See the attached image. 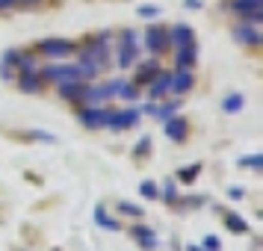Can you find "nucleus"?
<instances>
[{"mask_svg": "<svg viewBox=\"0 0 263 251\" xmlns=\"http://www.w3.org/2000/svg\"><path fill=\"white\" fill-rule=\"evenodd\" d=\"M195 171H198V166L183 168V171H180V180H195Z\"/></svg>", "mask_w": 263, "mask_h": 251, "instance_id": "nucleus-20", "label": "nucleus"}, {"mask_svg": "<svg viewBox=\"0 0 263 251\" xmlns=\"http://www.w3.org/2000/svg\"><path fill=\"white\" fill-rule=\"evenodd\" d=\"M136 112L133 109H124V112H112V119H109V127H116V130H124V127H130V124H136Z\"/></svg>", "mask_w": 263, "mask_h": 251, "instance_id": "nucleus-8", "label": "nucleus"}, {"mask_svg": "<svg viewBox=\"0 0 263 251\" xmlns=\"http://www.w3.org/2000/svg\"><path fill=\"white\" fill-rule=\"evenodd\" d=\"M145 48L151 50V53H163L168 48V30L163 27H151L148 33H145Z\"/></svg>", "mask_w": 263, "mask_h": 251, "instance_id": "nucleus-3", "label": "nucleus"}, {"mask_svg": "<svg viewBox=\"0 0 263 251\" xmlns=\"http://www.w3.org/2000/svg\"><path fill=\"white\" fill-rule=\"evenodd\" d=\"M27 3H33V0H27Z\"/></svg>", "mask_w": 263, "mask_h": 251, "instance_id": "nucleus-26", "label": "nucleus"}, {"mask_svg": "<svg viewBox=\"0 0 263 251\" xmlns=\"http://www.w3.org/2000/svg\"><path fill=\"white\" fill-rule=\"evenodd\" d=\"M239 107H242V98H239V95H231V98L225 101V109H228V112H237Z\"/></svg>", "mask_w": 263, "mask_h": 251, "instance_id": "nucleus-18", "label": "nucleus"}, {"mask_svg": "<svg viewBox=\"0 0 263 251\" xmlns=\"http://www.w3.org/2000/svg\"><path fill=\"white\" fill-rule=\"evenodd\" d=\"M166 136L175 139V142H183V139H186V121L183 119H168L166 121Z\"/></svg>", "mask_w": 263, "mask_h": 251, "instance_id": "nucleus-7", "label": "nucleus"}, {"mask_svg": "<svg viewBox=\"0 0 263 251\" xmlns=\"http://www.w3.org/2000/svg\"><path fill=\"white\" fill-rule=\"evenodd\" d=\"M39 48H42V53H48V56H71L74 53V45L65 42V38H45Z\"/></svg>", "mask_w": 263, "mask_h": 251, "instance_id": "nucleus-4", "label": "nucleus"}, {"mask_svg": "<svg viewBox=\"0 0 263 251\" xmlns=\"http://www.w3.org/2000/svg\"><path fill=\"white\" fill-rule=\"evenodd\" d=\"M121 213H127V216H139L142 210H139V207H133V204H121Z\"/></svg>", "mask_w": 263, "mask_h": 251, "instance_id": "nucleus-21", "label": "nucleus"}, {"mask_svg": "<svg viewBox=\"0 0 263 251\" xmlns=\"http://www.w3.org/2000/svg\"><path fill=\"white\" fill-rule=\"evenodd\" d=\"M237 42H242V45H260V33H257V27L254 24L237 27Z\"/></svg>", "mask_w": 263, "mask_h": 251, "instance_id": "nucleus-10", "label": "nucleus"}, {"mask_svg": "<svg viewBox=\"0 0 263 251\" xmlns=\"http://www.w3.org/2000/svg\"><path fill=\"white\" fill-rule=\"evenodd\" d=\"M139 192H142V195H148V198H157V186H154V183H142V186H139Z\"/></svg>", "mask_w": 263, "mask_h": 251, "instance_id": "nucleus-19", "label": "nucleus"}, {"mask_svg": "<svg viewBox=\"0 0 263 251\" xmlns=\"http://www.w3.org/2000/svg\"><path fill=\"white\" fill-rule=\"evenodd\" d=\"M168 89H175V92H186V89H192V74L186 71V68H180L175 77H172V86Z\"/></svg>", "mask_w": 263, "mask_h": 251, "instance_id": "nucleus-11", "label": "nucleus"}, {"mask_svg": "<svg viewBox=\"0 0 263 251\" xmlns=\"http://www.w3.org/2000/svg\"><path fill=\"white\" fill-rule=\"evenodd\" d=\"M133 60H136V36H133L130 30H124L121 33V45H119V65L127 68Z\"/></svg>", "mask_w": 263, "mask_h": 251, "instance_id": "nucleus-2", "label": "nucleus"}, {"mask_svg": "<svg viewBox=\"0 0 263 251\" xmlns=\"http://www.w3.org/2000/svg\"><path fill=\"white\" fill-rule=\"evenodd\" d=\"M168 38H172L178 48H190V45H195V42H192V30H190V27H183V24L175 27V30L168 33Z\"/></svg>", "mask_w": 263, "mask_h": 251, "instance_id": "nucleus-9", "label": "nucleus"}, {"mask_svg": "<svg viewBox=\"0 0 263 251\" xmlns=\"http://www.w3.org/2000/svg\"><path fill=\"white\" fill-rule=\"evenodd\" d=\"M139 15H142V18H154V15H157V6H142V9H139Z\"/></svg>", "mask_w": 263, "mask_h": 251, "instance_id": "nucleus-22", "label": "nucleus"}, {"mask_svg": "<svg viewBox=\"0 0 263 251\" xmlns=\"http://www.w3.org/2000/svg\"><path fill=\"white\" fill-rule=\"evenodd\" d=\"M133 237L139 239V245H142V248H157V237L148 230V227L136 225V227H133Z\"/></svg>", "mask_w": 263, "mask_h": 251, "instance_id": "nucleus-12", "label": "nucleus"}, {"mask_svg": "<svg viewBox=\"0 0 263 251\" xmlns=\"http://www.w3.org/2000/svg\"><path fill=\"white\" fill-rule=\"evenodd\" d=\"M80 77H83L80 65H48L45 68V80H53V83H74Z\"/></svg>", "mask_w": 263, "mask_h": 251, "instance_id": "nucleus-1", "label": "nucleus"}, {"mask_svg": "<svg viewBox=\"0 0 263 251\" xmlns=\"http://www.w3.org/2000/svg\"><path fill=\"white\" fill-rule=\"evenodd\" d=\"M21 89H24V92H39L42 83H39L36 74H24V77H21Z\"/></svg>", "mask_w": 263, "mask_h": 251, "instance_id": "nucleus-16", "label": "nucleus"}, {"mask_svg": "<svg viewBox=\"0 0 263 251\" xmlns=\"http://www.w3.org/2000/svg\"><path fill=\"white\" fill-rule=\"evenodd\" d=\"M207 251H219V239H213V237L207 239Z\"/></svg>", "mask_w": 263, "mask_h": 251, "instance_id": "nucleus-23", "label": "nucleus"}, {"mask_svg": "<svg viewBox=\"0 0 263 251\" xmlns=\"http://www.w3.org/2000/svg\"><path fill=\"white\" fill-rule=\"evenodd\" d=\"M234 9H237L239 15H246V18H251V21H260V0H234Z\"/></svg>", "mask_w": 263, "mask_h": 251, "instance_id": "nucleus-6", "label": "nucleus"}, {"mask_svg": "<svg viewBox=\"0 0 263 251\" xmlns=\"http://www.w3.org/2000/svg\"><path fill=\"white\" fill-rule=\"evenodd\" d=\"M12 3H15V0H0V9H9Z\"/></svg>", "mask_w": 263, "mask_h": 251, "instance_id": "nucleus-25", "label": "nucleus"}, {"mask_svg": "<svg viewBox=\"0 0 263 251\" xmlns=\"http://www.w3.org/2000/svg\"><path fill=\"white\" fill-rule=\"evenodd\" d=\"M192 62H195V45H190V48H178V68H190Z\"/></svg>", "mask_w": 263, "mask_h": 251, "instance_id": "nucleus-13", "label": "nucleus"}, {"mask_svg": "<svg viewBox=\"0 0 263 251\" xmlns=\"http://www.w3.org/2000/svg\"><path fill=\"white\" fill-rule=\"evenodd\" d=\"M166 201H175V186H166Z\"/></svg>", "mask_w": 263, "mask_h": 251, "instance_id": "nucleus-24", "label": "nucleus"}, {"mask_svg": "<svg viewBox=\"0 0 263 251\" xmlns=\"http://www.w3.org/2000/svg\"><path fill=\"white\" fill-rule=\"evenodd\" d=\"M109 119H112V109L89 107L83 112V124H86V127H109Z\"/></svg>", "mask_w": 263, "mask_h": 251, "instance_id": "nucleus-5", "label": "nucleus"}, {"mask_svg": "<svg viewBox=\"0 0 263 251\" xmlns=\"http://www.w3.org/2000/svg\"><path fill=\"white\" fill-rule=\"evenodd\" d=\"M157 74H160L157 62H148V65H142V68H139V77H136V83H151V77H157Z\"/></svg>", "mask_w": 263, "mask_h": 251, "instance_id": "nucleus-15", "label": "nucleus"}, {"mask_svg": "<svg viewBox=\"0 0 263 251\" xmlns=\"http://www.w3.org/2000/svg\"><path fill=\"white\" fill-rule=\"evenodd\" d=\"M154 80H157V83L151 86V95L157 98V95H163V92H166L168 86H172V74H157Z\"/></svg>", "mask_w": 263, "mask_h": 251, "instance_id": "nucleus-14", "label": "nucleus"}, {"mask_svg": "<svg viewBox=\"0 0 263 251\" xmlns=\"http://www.w3.org/2000/svg\"><path fill=\"white\" fill-rule=\"evenodd\" d=\"M228 227H231V230H239V234H246V230H249V225H246L239 216H228Z\"/></svg>", "mask_w": 263, "mask_h": 251, "instance_id": "nucleus-17", "label": "nucleus"}]
</instances>
